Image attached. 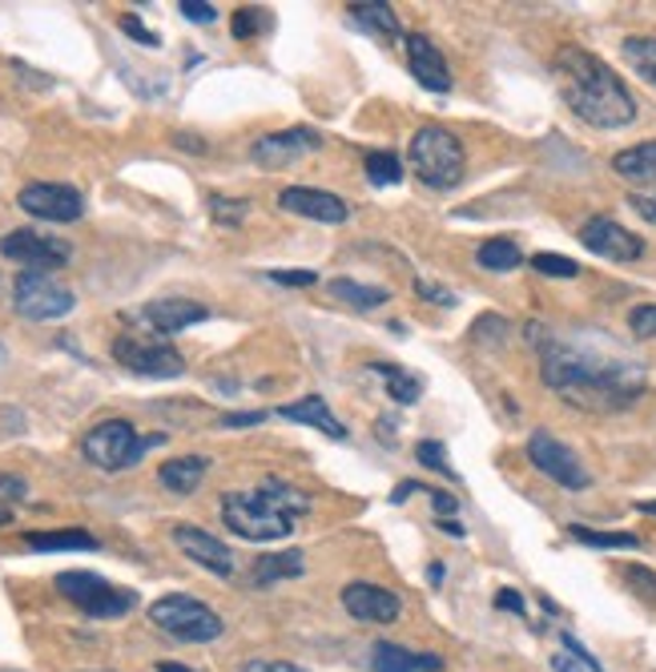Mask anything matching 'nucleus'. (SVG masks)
<instances>
[{
  "label": "nucleus",
  "mask_w": 656,
  "mask_h": 672,
  "mask_svg": "<svg viewBox=\"0 0 656 672\" xmlns=\"http://www.w3.org/2000/svg\"><path fill=\"white\" fill-rule=\"evenodd\" d=\"M528 338L540 343L544 363L540 375L564 403L584 411H625L640 399L645 391V370L633 358L620 355H596L593 347L564 343V338L544 335V326L531 323Z\"/></svg>",
  "instance_id": "obj_1"
},
{
  "label": "nucleus",
  "mask_w": 656,
  "mask_h": 672,
  "mask_svg": "<svg viewBox=\"0 0 656 672\" xmlns=\"http://www.w3.org/2000/svg\"><path fill=\"white\" fill-rule=\"evenodd\" d=\"M402 45H407V65H411L415 81L431 89V93H447L451 89V69H447L439 45L431 37H424V32H407Z\"/></svg>",
  "instance_id": "obj_19"
},
{
  "label": "nucleus",
  "mask_w": 656,
  "mask_h": 672,
  "mask_svg": "<svg viewBox=\"0 0 656 672\" xmlns=\"http://www.w3.org/2000/svg\"><path fill=\"white\" fill-rule=\"evenodd\" d=\"M350 17H355V24L367 32H375V37H387V41H399L402 37V24L399 17H395L391 4H367V0H359V4H350Z\"/></svg>",
  "instance_id": "obj_25"
},
{
  "label": "nucleus",
  "mask_w": 656,
  "mask_h": 672,
  "mask_svg": "<svg viewBox=\"0 0 656 672\" xmlns=\"http://www.w3.org/2000/svg\"><path fill=\"white\" fill-rule=\"evenodd\" d=\"M242 672H307V669H298L290 661H246Z\"/></svg>",
  "instance_id": "obj_46"
},
{
  "label": "nucleus",
  "mask_w": 656,
  "mask_h": 672,
  "mask_svg": "<svg viewBox=\"0 0 656 672\" xmlns=\"http://www.w3.org/2000/svg\"><path fill=\"white\" fill-rule=\"evenodd\" d=\"M322 146V137L315 129H282V134H266L250 146V158L262 169H282L290 161H298L302 154H315Z\"/></svg>",
  "instance_id": "obj_15"
},
{
  "label": "nucleus",
  "mask_w": 656,
  "mask_h": 672,
  "mask_svg": "<svg viewBox=\"0 0 656 672\" xmlns=\"http://www.w3.org/2000/svg\"><path fill=\"white\" fill-rule=\"evenodd\" d=\"M24 495H29V484H24L21 475L0 472V504H17V500H24Z\"/></svg>",
  "instance_id": "obj_41"
},
{
  "label": "nucleus",
  "mask_w": 656,
  "mask_h": 672,
  "mask_svg": "<svg viewBox=\"0 0 656 672\" xmlns=\"http://www.w3.org/2000/svg\"><path fill=\"white\" fill-rule=\"evenodd\" d=\"M556 85H560L564 101L580 121L596 129H625L636 121V101L628 85L608 69L588 49H560L556 53Z\"/></svg>",
  "instance_id": "obj_2"
},
{
  "label": "nucleus",
  "mask_w": 656,
  "mask_h": 672,
  "mask_svg": "<svg viewBox=\"0 0 656 672\" xmlns=\"http://www.w3.org/2000/svg\"><path fill=\"white\" fill-rule=\"evenodd\" d=\"M206 472H210V459L206 455H181V459H166L158 467V480L166 492L173 495H193L198 492V484L206 480Z\"/></svg>",
  "instance_id": "obj_21"
},
{
  "label": "nucleus",
  "mask_w": 656,
  "mask_h": 672,
  "mask_svg": "<svg viewBox=\"0 0 656 672\" xmlns=\"http://www.w3.org/2000/svg\"><path fill=\"white\" fill-rule=\"evenodd\" d=\"M24 544L32 552H97V536L81 532V527H69V532H29Z\"/></svg>",
  "instance_id": "obj_26"
},
{
  "label": "nucleus",
  "mask_w": 656,
  "mask_h": 672,
  "mask_svg": "<svg viewBox=\"0 0 656 672\" xmlns=\"http://www.w3.org/2000/svg\"><path fill=\"white\" fill-rule=\"evenodd\" d=\"M415 492H427V487H424V484H415V480H402V484L391 492V504H402V500H411Z\"/></svg>",
  "instance_id": "obj_51"
},
{
  "label": "nucleus",
  "mask_w": 656,
  "mask_h": 672,
  "mask_svg": "<svg viewBox=\"0 0 656 672\" xmlns=\"http://www.w3.org/2000/svg\"><path fill=\"white\" fill-rule=\"evenodd\" d=\"M77 306V295L64 283H57L53 274H37L24 270L12 286V310L29 323H53L64 318Z\"/></svg>",
  "instance_id": "obj_9"
},
{
  "label": "nucleus",
  "mask_w": 656,
  "mask_h": 672,
  "mask_svg": "<svg viewBox=\"0 0 656 672\" xmlns=\"http://www.w3.org/2000/svg\"><path fill=\"white\" fill-rule=\"evenodd\" d=\"M628 330H633L636 338H656V306L653 303L636 306L633 315H628Z\"/></svg>",
  "instance_id": "obj_37"
},
{
  "label": "nucleus",
  "mask_w": 656,
  "mask_h": 672,
  "mask_svg": "<svg viewBox=\"0 0 656 672\" xmlns=\"http://www.w3.org/2000/svg\"><path fill=\"white\" fill-rule=\"evenodd\" d=\"M444 576H447V572H444V564H431V567H427V580H431L435 589H439V584H444Z\"/></svg>",
  "instance_id": "obj_52"
},
{
  "label": "nucleus",
  "mask_w": 656,
  "mask_h": 672,
  "mask_svg": "<svg viewBox=\"0 0 656 672\" xmlns=\"http://www.w3.org/2000/svg\"><path fill=\"white\" fill-rule=\"evenodd\" d=\"M476 263L484 266V270H491V274H508V270H516V266L524 263V254H519V246L511 243V238H487V243L479 246Z\"/></svg>",
  "instance_id": "obj_28"
},
{
  "label": "nucleus",
  "mask_w": 656,
  "mask_h": 672,
  "mask_svg": "<svg viewBox=\"0 0 656 672\" xmlns=\"http://www.w3.org/2000/svg\"><path fill=\"white\" fill-rule=\"evenodd\" d=\"M427 495H431V504H435V512H439V515H444V520H451V515H456V495H447V492H435V487H431V492H427Z\"/></svg>",
  "instance_id": "obj_48"
},
{
  "label": "nucleus",
  "mask_w": 656,
  "mask_h": 672,
  "mask_svg": "<svg viewBox=\"0 0 656 672\" xmlns=\"http://www.w3.org/2000/svg\"><path fill=\"white\" fill-rule=\"evenodd\" d=\"M342 609L350 612L355 620H362V624H395L402 612L399 596L387 589H379V584H347L342 589Z\"/></svg>",
  "instance_id": "obj_18"
},
{
  "label": "nucleus",
  "mask_w": 656,
  "mask_h": 672,
  "mask_svg": "<svg viewBox=\"0 0 656 672\" xmlns=\"http://www.w3.org/2000/svg\"><path fill=\"white\" fill-rule=\"evenodd\" d=\"M4 524H12V512H9V507H0V527H4Z\"/></svg>",
  "instance_id": "obj_55"
},
{
  "label": "nucleus",
  "mask_w": 656,
  "mask_h": 672,
  "mask_svg": "<svg viewBox=\"0 0 656 672\" xmlns=\"http://www.w3.org/2000/svg\"><path fill=\"white\" fill-rule=\"evenodd\" d=\"M419 295H424V298H431V303L456 306V298H451V290H439V286H427V283H419Z\"/></svg>",
  "instance_id": "obj_50"
},
{
  "label": "nucleus",
  "mask_w": 656,
  "mask_h": 672,
  "mask_svg": "<svg viewBox=\"0 0 656 672\" xmlns=\"http://www.w3.org/2000/svg\"><path fill=\"white\" fill-rule=\"evenodd\" d=\"M531 270L548 274V278H576L580 266L571 263V258H564V254H536V258H531Z\"/></svg>",
  "instance_id": "obj_35"
},
{
  "label": "nucleus",
  "mask_w": 656,
  "mask_h": 672,
  "mask_svg": "<svg viewBox=\"0 0 656 672\" xmlns=\"http://www.w3.org/2000/svg\"><path fill=\"white\" fill-rule=\"evenodd\" d=\"M278 206H282L286 214H298V218H310V221H330V226H339V221L350 218V206L339 194L315 189V186H286L282 194H278Z\"/></svg>",
  "instance_id": "obj_16"
},
{
  "label": "nucleus",
  "mask_w": 656,
  "mask_h": 672,
  "mask_svg": "<svg viewBox=\"0 0 656 672\" xmlns=\"http://www.w3.org/2000/svg\"><path fill=\"white\" fill-rule=\"evenodd\" d=\"M210 218L218 221V226H238V221H246V214H250V201L246 198H226V194H210Z\"/></svg>",
  "instance_id": "obj_33"
},
{
  "label": "nucleus",
  "mask_w": 656,
  "mask_h": 672,
  "mask_svg": "<svg viewBox=\"0 0 656 672\" xmlns=\"http://www.w3.org/2000/svg\"><path fill=\"white\" fill-rule=\"evenodd\" d=\"M613 169L625 181H633V186H656V141L620 149L613 158Z\"/></svg>",
  "instance_id": "obj_23"
},
{
  "label": "nucleus",
  "mask_w": 656,
  "mask_h": 672,
  "mask_svg": "<svg viewBox=\"0 0 656 672\" xmlns=\"http://www.w3.org/2000/svg\"><path fill=\"white\" fill-rule=\"evenodd\" d=\"M330 295L339 298V303L355 306V310H375V306H382L391 298L387 290H379V286H359L355 278H335V283H330Z\"/></svg>",
  "instance_id": "obj_29"
},
{
  "label": "nucleus",
  "mask_w": 656,
  "mask_h": 672,
  "mask_svg": "<svg viewBox=\"0 0 656 672\" xmlns=\"http://www.w3.org/2000/svg\"><path fill=\"white\" fill-rule=\"evenodd\" d=\"M113 358L129 375L141 378H178L186 375V358L170 338H158L149 330H121L113 338Z\"/></svg>",
  "instance_id": "obj_7"
},
{
  "label": "nucleus",
  "mask_w": 656,
  "mask_h": 672,
  "mask_svg": "<svg viewBox=\"0 0 656 672\" xmlns=\"http://www.w3.org/2000/svg\"><path fill=\"white\" fill-rule=\"evenodd\" d=\"M371 370L387 383V395H391L395 403H407V407H411V403H419V395H424V383L415 375H407L402 367H395V363H371Z\"/></svg>",
  "instance_id": "obj_27"
},
{
  "label": "nucleus",
  "mask_w": 656,
  "mask_h": 672,
  "mask_svg": "<svg viewBox=\"0 0 656 672\" xmlns=\"http://www.w3.org/2000/svg\"><path fill=\"white\" fill-rule=\"evenodd\" d=\"M266 278H270V283H282V286H315L318 283L315 270H270Z\"/></svg>",
  "instance_id": "obj_42"
},
{
  "label": "nucleus",
  "mask_w": 656,
  "mask_h": 672,
  "mask_svg": "<svg viewBox=\"0 0 656 672\" xmlns=\"http://www.w3.org/2000/svg\"><path fill=\"white\" fill-rule=\"evenodd\" d=\"M640 512H645V515H656V500H648V504H640Z\"/></svg>",
  "instance_id": "obj_56"
},
{
  "label": "nucleus",
  "mask_w": 656,
  "mask_h": 672,
  "mask_svg": "<svg viewBox=\"0 0 656 672\" xmlns=\"http://www.w3.org/2000/svg\"><path fill=\"white\" fill-rule=\"evenodd\" d=\"M439 527H444L447 536H456V540H459V536H464V527H459V524H456V520H439Z\"/></svg>",
  "instance_id": "obj_53"
},
{
  "label": "nucleus",
  "mask_w": 656,
  "mask_h": 672,
  "mask_svg": "<svg viewBox=\"0 0 656 672\" xmlns=\"http://www.w3.org/2000/svg\"><path fill=\"white\" fill-rule=\"evenodd\" d=\"M496 609H504V612H516V616H524V596H519L516 589H504L496 596Z\"/></svg>",
  "instance_id": "obj_47"
},
{
  "label": "nucleus",
  "mask_w": 656,
  "mask_h": 672,
  "mask_svg": "<svg viewBox=\"0 0 656 672\" xmlns=\"http://www.w3.org/2000/svg\"><path fill=\"white\" fill-rule=\"evenodd\" d=\"M551 669L556 672H588L576 656H571V652H556V656H551Z\"/></svg>",
  "instance_id": "obj_49"
},
{
  "label": "nucleus",
  "mask_w": 656,
  "mask_h": 672,
  "mask_svg": "<svg viewBox=\"0 0 656 672\" xmlns=\"http://www.w3.org/2000/svg\"><path fill=\"white\" fill-rule=\"evenodd\" d=\"M230 29H233V37H238V41H255L258 32L270 29V12L258 9V4H246V9L233 12Z\"/></svg>",
  "instance_id": "obj_32"
},
{
  "label": "nucleus",
  "mask_w": 656,
  "mask_h": 672,
  "mask_svg": "<svg viewBox=\"0 0 656 672\" xmlns=\"http://www.w3.org/2000/svg\"><path fill=\"white\" fill-rule=\"evenodd\" d=\"M580 243L593 254H600V258H608V263H636V258L645 254V243L613 218H588L584 221Z\"/></svg>",
  "instance_id": "obj_14"
},
{
  "label": "nucleus",
  "mask_w": 656,
  "mask_h": 672,
  "mask_svg": "<svg viewBox=\"0 0 656 672\" xmlns=\"http://www.w3.org/2000/svg\"><path fill=\"white\" fill-rule=\"evenodd\" d=\"M367 178H371V186H399L402 181V166L395 154H371L367 158Z\"/></svg>",
  "instance_id": "obj_34"
},
{
  "label": "nucleus",
  "mask_w": 656,
  "mask_h": 672,
  "mask_svg": "<svg viewBox=\"0 0 656 672\" xmlns=\"http://www.w3.org/2000/svg\"><path fill=\"white\" fill-rule=\"evenodd\" d=\"M407 161H411V174L424 181L427 189H456L464 181V146L459 137L444 126H424L411 137V149H407Z\"/></svg>",
  "instance_id": "obj_5"
},
{
  "label": "nucleus",
  "mask_w": 656,
  "mask_h": 672,
  "mask_svg": "<svg viewBox=\"0 0 656 672\" xmlns=\"http://www.w3.org/2000/svg\"><path fill=\"white\" fill-rule=\"evenodd\" d=\"M158 672H193V669H186V664H173V661H161Z\"/></svg>",
  "instance_id": "obj_54"
},
{
  "label": "nucleus",
  "mask_w": 656,
  "mask_h": 672,
  "mask_svg": "<svg viewBox=\"0 0 656 672\" xmlns=\"http://www.w3.org/2000/svg\"><path fill=\"white\" fill-rule=\"evenodd\" d=\"M444 661L431 652H407L399 644H375L371 672H439Z\"/></svg>",
  "instance_id": "obj_22"
},
{
  "label": "nucleus",
  "mask_w": 656,
  "mask_h": 672,
  "mask_svg": "<svg viewBox=\"0 0 656 672\" xmlns=\"http://www.w3.org/2000/svg\"><path fill=\"white\" fill-rule=\"evenodd\" d=\"M528 459L536 463V472H544L551 484L568 487V492H584L593 484V475L584 472V463L576 459L571 447H564L560 439H551L548 431H536L528 439Z\"/></svg>",
  "instance_id": "obj_12"
},
{
  "label": "nucleus",
  "mask_w": 656,
  "mask_h": 672,
  "mask_svg": "<svg viewBox=\"0 0 656 672\" xmlns=\"http://www.w3.org/2000/svg\"><path fill=\"white\" fill-rule=\"evenodd\" d=\"M625 580H628V584H633L636 596L656 600V572H648V567L633 564V567H625Z\"/></svg>",
  "instance_id": "obj_38"
},
{
  "label": "nucleus",
  "mask_w": 656,
  "mask_h": 672,
  "mask_svg": "<svg viewBox=\"0 0 656 672\" xmlns=\"http://www.w3.org/2000/svg\"><path fill=\"white\" fill-rule=\"evenodd\" d=\"M0 254L9 263L24 266V270H37V274H53L61 266H69L73 258V246L64 238H53V234H37V230H9L0 238Z\"/></svg>",
  "instance_id": "obj_10"
},
{
  "label": "nucleus",
  "mask_w": 656,
  "mask_h": 672,
  "mask_svg": "<svg viewBox=\"0 0 656 672\" xmlns=\"http://www.w3.org/2000/svg\"><path fill=\"white\" fill-rule=\"evenodd\" d=\"M117 24H121V32H126V37H133V41L146 45V49H158V45H161V41H158V32L146 29V24H141L138 17H133V12H126V17H121Z\"/></svg>",
  "instance_id": "obj_39"
},
{
  "label": "nucleus",
  "mask_w": 656,
  "mask_h": 672,
  "mask_svg": "<svg viewBox=\"0 0 656 672\" xmlns=\"http://www.w3.org/2000/svg\"><path fill=\"white\" fill-rule=\"evenodd\" d=\"M307 572V560H302V552H275V556H262L255 564V572H250V580H255L258 589H270V584H278V580H298Z\"/></svg>",
  "instance_id": "obj_24"
},
{
  "label": "nucleus",
  "mask_w": 656,
  "mask_h": 672,
  "mask_svg": "<svg viewBox=\"0 0 656 672\" xmlns=\"http://www.w3.org/2000/svg\"><path fill=\"white\" fill-rule=\"evenodd\" d=\"M17 206H21L29 218H41V221H77L86 214L81 189L64 186V181H29V186L17 194Z\"/></svg>",
  "instance_id": "obj_11"
},
{
  "label": "nucleus",
  "mask_w": 656,
  "mask_h": 672,
  "mask_svg": "<svg viewBox=\"0 0 656 672\" xmlns=\"http://www.w3.org/2000/svg\"><path fill=\"white\" fill-rule=\"evenodd\" d=\"M278 415L290 419V423H302V427L322 431L327 439H347L350 435V431L330 415V407H327L322 395H307V399H298V403H286V407H278Z\"/></svg>",
  "instance_id": "obj_20"
},
{
  "label": "nucleus",
  "mask_w": 656,
  "mask_h": 672,
  "mask_svg": "<svg viewBox=\"0 0 656 672\" xmlns=\"http://www.w3.org/2000/svg\"><path fill=\"white\" fill-rule=\"evenodd\" d=\"M0 363H4V347H0Z\"/></svg>",
  "instance_id": "obj_57"
},
{
  "label": "nucleus",
  "mask_w": 656,
  "mask_h": 672,
  "mask_svg": "<svg viewBox=\"0 0 656 672\" xmlns=\"http://www.w3.org/2000/svg\"><path fill=\"white\" fill-rule=\"evenodd\" d=\"M149 620H153V629L173 636L181 644H210L222 636V616L210 609V604H201L193 596H181V592H170V596H161L149 604Z\"/></svg>",
  "instance_id": "obj_6"
},
{
  "label": "nucleus",
  "mask_w": 656,
  "mask_h": 672,
  "mask_svg": "<svg viewBox=\"0 0 656 672\" xmlns=\"http://www.w3.org/2000/svg\"><path fill=\"white\" fill-rule=\"evenodd\" d=\"M564 652H571V656H576V661H580V664H584V669H588V672H604V669H600V661H596L593 652L584 649V644L576 641V636H568V632H564Z\"/></svg>",
  "instance_id": "obj_43"
},
{
  "label": "nucleus",
  "mask_w": 656,
  "mask_h": 672,
  "mask_svg": "<svg viewBox=\"0 0 656 672\" xmlns=\"http://www.w3.org/2000/svg\"><path fill=\"white\" fill-rule=\"evenodd\" d=\"M310 512V495L295 484L282 480H266L262 487L250 492H226L222 495V520L233 536L255 540V544H270V540H286L295 532L298 515Z\"/></svg>",
  "instance_id": "obj_3"
},
{
  "label": "nucleus",
  "mask_w": 656,
  "mask_h": 672,
  "mask_svg": "<svg viewBox=\"0 0 656 672\" xmlns=\"http://www.w3.org/2000/svg\"><path fill=\"white\" fill-rule=\"evenodd\" d=\"M133 318H138L141 330H149V335L170 338V335H178V330H186V326L206 323L210 310L201 303H193V298H153V303L141 306Z\"/></svg>",
  "instance_id": "obj_13"
},
{
  "label": "nucleus",
  "mask_w": 656,
  "mask_h": 672,
  "mask_svg": "<svg viewBox=\"0 0 656 672\" xmlns=\"http://www.w3.org/2000/svg\"><path fill=\"white\" fill-rule=\"evenodd\" d=\"M571 540H580V544L588 547H608V552H636L640 547V540L633 536V532H593V527H568Z\"/></svg>",
  "instance_id": "obj_31"
},
{
  "label": "nucleus",
  "mask_w": 656,
  "mask_h": 672,
  "mask_svg": "<svg viewBox=\"0 0 656 672\" xmlns=\"http://www.w3.org/2000/svg\"><path fill=\"white\" fill-rule=\"evenodd\" d=\"M415 459L424 463V467H431V472H444L447 480H456V467H451V463H447L444 443L424 439V443H419V447H415Z\"/></svg>",
  "instance_id": "obj_36"
},
{
  "label": "nucleus",
  "mask_w": 656,
  "mask_h": 672,
  "mask_svg": "<svg viewBox=\"0 0 656 672\" xmlns=\"http://www.w3.org/2000/svg\"><path fill=\"white\" fill-rule=\"evenodd\" d=\"M266 419V411H238V415H222V427H230V431H238V427H255V423H262Z\"/></svg>",
  "instance_id": "obj_44"
},
{
  "label": "nucleus",
  "mask_w": 656,
  "mask_h": 672,
  "mask_svg": "<svg viewBox=\"0 0 656 672\" xmlns=\"http://www.w3.org/2000/svg\"><path fill=\"white\" fill-rule=\"evenodd\" d=\"M620 53H625V61L633 65L648 85H656V37H628V41L620 45Z\"/></svg>",
  "instance_id": "obj_30"
},
{
  "label": "nucleus",
  "mask_w": 656,
  "mask_h": 672,
  "mask_svg": "<svg viewBox=\"0 0 656 672\" xmlns=\"http://www.w3.org/2000/svg\"><path fill=\"white\" fill-rule=\"evenodd\" d=\"M173 544L181 547V556H190L193 564H201L213 576H233V552L206 527L178 524L173 527Z\"/></svg>",
  "instance_id": "obj_17"
},
{
  "label": "nucleus",
  "mask_w": 656,
  "mask_h": 672,
  "mask_svg": "<svg viewBox=\"0 0 656 672\" xmlns=\"http://www.w3.org/2000/svg\"><path fill=\"white\" fill-rule=\"evenodd\" d=\"M178 9H181V17H186V21H193V24H213V21H218V9H213V4H206V0H181Z\"/></svg>",
  "instance_id": "obj_40"
},
{
  "label": "nucleus",
  "mask_w": 656,
  "mask_h": 672,
  "mask_svg": "<svg viewBox=\"0 0 656 672\" xmlns=\"http://www.w3.org/2000/svg\"><path fill=\"white\" fill-rule=\"evenodd\" d=\"M161 443H166V435H138L129 419H101L86 431L81 455L101 472H129Z\"/></svg>",
  "instance_id": "obj_4"
},
{
  "label": "nucleus",
  "mask_w": 656,
  "mask_h": 672,
  "mask_svg": "<svg viewBox=\"0 0 656 672\" xmlns=\"http://www.w3.org/2000/svg\"><path fill=\"white\" fill-rule=\"evenodd\" d=\"M53 584H57V592H61L69 604H77V609L86 612L89 620H117V616H126V612L138 604V596H133L129 589H117V584H109L106 576H97V572H81V567H73V572H61Z\"/></svg>",
  "instance_id": "obj_8"
},
{
  "label": "nucleus",
  "mask_w": 656,
  "mask_h": 672,
  "mask_svg": "<svg viewBox=\"0 0 656 672\" xmlns=\"http://www.w3.org/2000/svg\"><path fill=\"white\" fill-rule=\"evenodd\" d=\"M628 206H633L645 221H653L656 226V194H628Z\"/></svg>",
  "instance_id": "obj_45"
}]
</instances>
